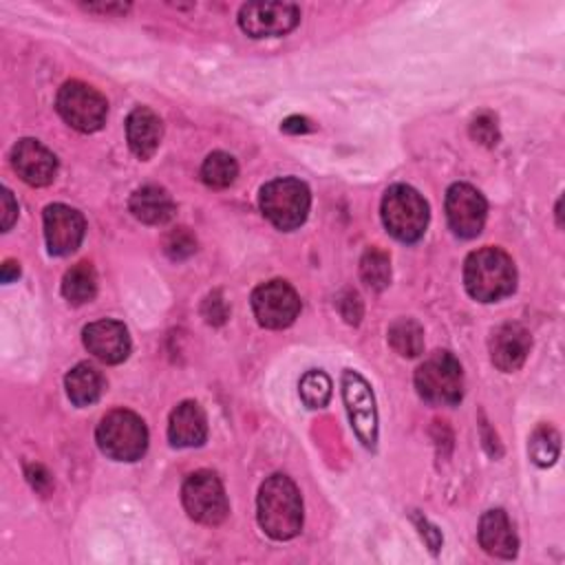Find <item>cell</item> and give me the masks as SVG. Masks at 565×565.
Masks as SVG:
<instances>
[{
	"label": "cell",
	"instance_id": "cell-1",
	"mask_svg": "<svg viewBox=\"0 0 565 565\" xmlns=\"http://www.w3.org/2000/svg\"><path fill=\"white\" fill-rule=\"evenodd\" d=\"M258 525L274 541H289L302 530V497L287 475H271L256 497Z\"/></svg>",
	"mask_w": 565,
	"mask_h": 565
},
{
	"label": "cell",
	"instance_id": "cell-2",
	"mask_svg": "<svg viewBox=\"0 0 565 565\" xmlns=\"http://www.w3.org/2000/svg\"><path fill=\"white\" fill-rule=\"evenodd\" d=\"M466 291L479 302H497L516 287L514 260L501 247H481L463 263Z\"/></svg>",
	"mask_w": 565,
	"mask_h": 565
},
{
	"label": "cell",
	"instance_id": "cell-3",
	"mask_svg": "<svg viewBox=\"0 0 565 565\" xmlns=\"http://www.w3.org/2000/svg\"><path fill=\"white\" fill-rule=\"evenodd\" d=\"M380 212L386 232L402 243H415L426 232L428 203L406 183H395L384 192Z\"/></svg>",
	"mask_w": 565,
	"mask_h": 565
},
{
	"label": "cell",
	"instance_id": "cell-4",
	"mask_svg": "<svg viewBox=\"0 0 565 565\" xmlns=\"http://www.w3.org/2000/svg\"><path fill=\"white\" fill-rule=\"evenodd\" d=\"M95 439L106 457L115 461H137L148 448V428L137 413L115 408L102 417Z\"/></svg>",
	"mask_w": 565,
	"mask_h": 565
},
{
	"label": "cell",
	"instance_id": "cell-5",
	"mask_svg": "<svg viewBox=\"0 0 565 565\" xmlns=\"http://www.w3.org/2000/svg\"><path fill=\"white\" fill-rule=\"evenodd\" d=\"M417 395L433 406H455L463 395V371L450 351L430 353L415 371Z\"/></svg>",
	"mask_w": 565,
	"mask_h": 565
},
{
	"label": "cell",
	"instance_id": "cell-6",
	"mask_svg": "<svg viewBox=\"0 0 565 565\" xmlns=\"http://www.w3.org/2000/svg\"><path fill=\"white\" fill-rule=\"evenodd\" d=\"M258 203L265 218L274 227L291 232L305 223L311 205V194L300 179L280 177L260 188Z\"/></svg>",
	"mask_w": 565,
	"mask_h": 565
},
{
	"label": "cell",
	"instance_id": "cell-7",
	"mask_svg": "<svg viewBox=\"0 0 565 565\" xmlns=\"http://www.w3.org/2000/svg\"><path fill=\"white\" fill-rule=\"evenodd\" d=\"M181 501L188 516L203 525H218L230 512L225 488L212 470L192 472L183 481Z\"/></svg>",
	"mask_w": 565,
	"mask_h": 565
},
{
	"label": "cell",
	"instance_id": "cell-8",
	"mask_svg": "<svg viewBox=\"0 0 565 565\" xmlns=\"http://www.w3.org/2000/svg\"><path fill=\"white\" fill-rule=\"evenodd\" d=\"M55 108L71 128L79 132H95L106 121L108 102L97 88L84 82L71 79L60 88Z\"/></svg>",
	"mask_w": 565,
	"mask_h": 565
},
{
	"label": "cell",
	"instance_id": "cell-9",
	"mask_svg": "<svg viewBox=\"0 0 565 565\" xmlns=\"http://www.w3.org/2000/svg\"><path fill=\"white\" fill-rule=\"evenodd\" d=\"M342 399L351 419V428L364 448H377V408L371 384L353 369L342 373Z\"/></svg>",
	"mask_w": 565,
	"mask_h": 565
},
{
	"label": "cell",
	"instance_id": "cell-10",
	"mask_svg": "<svg viewBox=\"0 0 565 565\" xmlns=\"http://www.w3.org/2000/svg\"><path fill=\"white\" fill-rule=\"evenodd\" d=\"M252 309L258 324L267 329H285L300 313V298L287 280H267L252 291Z\"/></svg>",
	"mask_w": 565,
	"mask_h": 565
},
{
	"label": "cell",
	"instance_id": "cell-11",
	"mask_svg": "<svg viewBox=\"0 0 565 565\" xmlns=\"http://www.w3.org/2000/svg\"><path fill=\"white\" fill-rule=\"evenodd\" d=\"M300 22V9L294 2H247L238 11V26L249 38H280Z\"/></svg>",
	"mask_w": 565,
	"mask_h": 565
},
{
	"label": "cell",
	"instance_id": "cell-12",
	"mask_svg": "<svg viewBox=\"0 0 565 565\" xmlns=\"http://www.w3.org/2000/svg\"><path fill=\"white\" fill-rule=\"evenodd\" d=\"M488 203L470 183H452L446 192V218L459 238H475L486 223Z\"/></svg>",
	"mask_w": 565,
	"mask_h": 565
},
{
	"label": "cell",
	"instance_id": "cell-13",
	"mask_svg": "<svg viewBox=\"0 0 565 565\" xmlns=\"http://www.w3.org/2000/svg\"><path fill=\"white\" fill-rule=\"evenodd\" d=\"M86 234L84 216L64 203H51L44 207V238L53 256L73 254Z\"/></svg>",
	"mask_w": 565,
	"mask_h": 565
},
{
	"label": "cell",
	"instance_id": "cell-14",
	"mask_svg": "<svg viewBox=\"0 0 565 565\" xmlns=\"http://www.w3.org/2000/svg\"><path fill=\"white\" fill-rule=\"evenodd\" d=\"M11 166L18 172V177L33 188L49 185L57 174L55 154L42 141L31 137L20 139L11 148Z\"/></svg>",
	"mask_w": 565,
	"mask_h": 565
},
{
	"label": "cell",
	"instance_id": "cell-15",
	"mask_svg": "<svg viewBox=\"0 0 565 565\" xmlns=\"http://www.w3.org/2000/svg\"><path fill=\"white\" fill-rule=\"evenodd\" d=\"M84 347L104 364H119L130 353V335L128 329L110 318L95 320L82 331Z\"/></svg>",
	"mask_w": 565,
	"mask_h": 565
},
{
	"label": "cell",
	"instance_id": "cell-16",
	"mask_svg": "<svg viewBox=\"0 0 565 565\" xmlns=\"http://www.w3.org/2000/svg\"><path fill=\"white\" fill-rule=\"evenodd\" d=\"M532 347L530 331L519 322H505L490 335V360L499 371L512 373L523 366Z\"/></svg>",
	"mask_w": 565,
	"mask_h": 565
},
{
	"label": "cell",
	"instance_id": "cell-17",
	"mask_svg": "<svg viewBox=\"0 0 565 565\" xmlns=\"http://www.w3.org/2000/svg\"><path fill=\"white\" fill-rule=\"evenodd\" d=\"M477 536H479V545L490 556L510 561L519 552L516 532L512 527V521L508 519V514L501 508L483 512V516L479 521Z\"/></svg>",
	"mask_w": 565,
	"mask_h": 565
},
{
	"label": "cell",
	"instance_id": "cell-18",
	"mask_svg": "<svg viewBox=\"0 0 565 565\" xmlns=\"http://www.w3.org/2000/svg\"><path fill=\"white\" fill-rule=\"evenodd\" d=\"M207 437V417L199 402H181L168 419V439L174 448L201 446Z\"/></svg>",
	"mask_w": 565,
	"mask_h": 565
},
{
	"label": "cell",
	"instance_id": "cell-19",
	"mask_svg": "<svg viewBox=\"0 0 565 565\" xmlns=\"http://www.w3.org/2000/svg\"><path fill=\"white\" fill-rule=\"evenodd\" d=\"M163 137V124L148 106H137L126 119V139L139 159H150Z\"/></svg>",
	"mask_w": 565,
	"mask_h": 565
},
{
	"label": "cell",
	"instance_id": "cell-20",
	"mask_svg": "<svg viewBox=\"0 0 565 565\" xmlns=\"http://www.w3.org/2000/svg\"><path fill=\"white\" fill-rule=\"evenodd\" d=\"M128 207L132 216L146 225H166L177 212L168 190L152 183L137 188L128 201Z\"/></svg>",
	"mask_w": 565,
	"mask_h": 565
},
{
	"label": "cell",
	"instance_id": "cell-21",
	"mask_svg": "<svg viewBox=\"0 0 565 565\" xmlns=\"http://www.w3.org/2000/svg\"><path fill=\"white\" fill-rule=\"evenodd\" d=\"M66 395L75 406H90L99 399L106 382L104 375L88 362L75 364L64 377Z\"/></svg>",
	"mask_w": 565,
	"mask_h": 565
},
{
	"label": "cell",
	"instance_id": "cell-22",
	"mask_svg": "<svg viewBox=\"0 0 565 565\" xmlns=\"http://www.w3.org/2000/svg\"><path fill=\"white\" fill-rule=\"evenodd\" d=\"M62 294L71 305L90 302L97 294V274L90 263H77L62 278Z\"/></svg>",
	"mask_w": 565,
	"mask_h": 565
},
{
	"label": "cell",
	"instance_id": "cell-23",
	"mask_svg": "<svg viewBox=\"0 0 565 565\" xmlns=\"http://www.w3.org/2000/svg\"><path fill=\"white\" fill-rule=\"evenodd\" d=\"M388 344L402 358H417L424 351V329L413 318H397L388 327Z\"/></svg>",
	"mask_w": 565,
	"mask_h": 565
},
{
	"label": "cell",
	"instance_id": "cell-24",
	"mask_svg": "<svg viewBox=\"0 0 565 565\" xmlns=\"http://www.w3.org/2000/svg\"><path fill=\"white\" fill-rule=\"evenodd\" d=\"M236 177H238V163L232 154H227L223 150L210 152L201 166L203 183L214 190L230 188L236 181Z\"/></svg>",
	"mask_w": 565,
	"mask_h": 565
},
{
	"label": "cell",
	"instance_id": "cell-25",
	"mask_svg": "<svg viewBox=\"0 0 565 565\" xmlns=\"http://www.w3.org/2000/svg\"><path fill=\"white\" fill-rule=\"evenodd\" d=\"M527 452H530V459L539 468H547V466L556 463V459L561 455V435H558V430L550 424L536 426L534 433L530 435Z\"/></svg>",
	"mask_w": 565,
	"mask_h": 565
},
{
	"label": "cell",
	"instance_id": "cell-26",
	"mask_svg": "<svg viewBox=\"0 0 565 565\" xmlns=\"http://www.w3.org/2000/svg\"><path fill=\"white\" fill-rule=\"evenodd\" d=\"M360 278L373 291H382L391 282V258L380 247H369L360 258Z\"/></svg>",
	"mask_w": 565,
	"mask_h": 565
},
{
	"label": "cell",
	"instance_id": "cell-27",
	"mask_svg": "<svg viewBox=\"0 0 565 565\" xmlns=\"http://www.w3.org/2000/svg\"><path fill=\"white\" fill-rule=\"evenodd\" d=\"M298 393L307 408H324L331 399V380L324 371L311 369L300 377Z\"/></svg>",
	"mask_w": 565,
	"mask_h": 565
},
{
	"label": "cell",
	"instance_id": "cell-28",
	"mask_svg": "<svg viewBox=\"0 0 565 565\" xmlns=\"http://www.w3.org/2000/svg\"><path fill=\"white\" fill-rule=\"evenodd\" d=\"M163 252L170 260H185L196 252V238L188 227H174L163 236Z\"/></svg>",
	"mask_w": 565,
	"mask_h": 565
},
{
	"label": "cell",
	"instance_id": "cell-29",
	"mask_svg": "<svg viewBox=\"0 0 565 565\" xmlns=\"http://www.w3.org/2000/svg\"><path fill=\"white\" fill-rule=\"evenodd\" d=\"M470 135L475 141L483 143V146H494L499 141V128H497V119L490 113H481L472 119L470 124Z\"/></svg>",
	"mask_w": 565,
	"mask_h": 565
},
{
	"label": "cell",
	"instance_id": "cell-30",
	"mask_svg": "<svg viewBox=\"0 0 565 565\" xmlns=\"http://www.w3.org/2000/svg\"><path fill=\"white\" fill-rule=\"evenodd\" d=\"M201 313H203V318H205L210 324H223V322H225L230 309H227V305H225L221 291H214V294H210V296L203 300Z\"/></svg>",
	"mask_w": 565,
	"mask_h": 565
},
{
	"label": "cell",
	"instance_id": "cell-31",
	"mask_svg": "<svg viewBox=\"0 0 565 565\" xmlns=\"http://www.w3.org/2000/svg\"><path fill=\"white\" fill-rule=\"evenodd\" d=\"M338 309L349 324H358L362 318V300H360L358 291H353V289L342 291L338 298Z\"/></svg>",
	"mask_w": 565,
	"mask_h": 565
},
{
	"label": "cell",
	"instance_id": "cell-32",
	"mask_svg": "<svg viewBox=\"0 0 565 565\" xmlns=\"http://www.w3.org/2000/svg\"><path fill=\"white\" fill-rule=\"evenodd\" d=\"M413 521H415V525L419 527V534H422V539L426 541V545L430 547V552L433 554H437L439 552V547H441V532L428 521V519H424V516H419V514H413Z\"/></svg>",
	"mask_w": 565,
	"mask_h": 565
},
{
	"label": "cell",
	"instance_id": "cell-33",
	"mask_svg": "<svg viewBox=\"0 0 565 565\" xmlns=\"http://www.w3.org/2000/svg\"><path fill=\"white\" fill-rule=\"evenodd\" d=\"M26 477H29L31 486H33L40 494H49V490H51V475H49L40 463H29V466H26Z\"/></svg>",
	"mask_w": 565,
	"mask_h": 565
},
{
	"label": "cell",
	"instance_id": "cell-34",
	"mask_svg": "<svg viewBox=\"0 0 565 565\" xmlns=\"http://www.w3.org/2000/svg\"><path fill=\"white\" fill-rule=\"evenodd\" d=\"M15 218H18V203L13 201V194L7 188H2V232H9Z\"/></svg>",
	"mask_w": 565,
	"mask_h": 565
},
{
	"label": "cell",
	"instance_id": "cell-35",
	"mask_svg": "<svg viewBox=\"0 0 565 565\" xmlns=\"http://www.w3.org/2000/svg\"><path fill=\"white\" fill-rule=\"evenodd\" d=\"M285 132H307V130H311V126H309V119L307 117H289V119H285L282 121V126H280Z\"/></svg>",
	"mask_w": 565,
	"mask_h": 565
},
{
	"label": "cell",
	"instance_id": "cell-36",
	"mask_svg": "<svg viewBox=\"0 0 565 565\" xmlns=\"http://www.w3.org/2000/svg\"><path fill=\"white\" fill-rule=\"evenodd\" d=\"M86 11H93V13H126L130 9V4H84Z\"/></svg>",
	"mask_w": 565,
	"mask_h": 565
},
{
	"label": "cell",
	"instance_id": "cell-37",
	"mask_svg": "<svg viewBox=\"0 0 565 565\" xmlns=\"http://www.w3.org/2000/svg\"><path fill=\"white\" fill-rule=\"evenodd\" d=\"M0 276H2V282H11V280H15V278L20 276V265H18L15 260L7 258V260L2 263V271H0Z\"/></svg>",
	"mask_w": 565,
	"mask_h": 565
}]
</instances>
